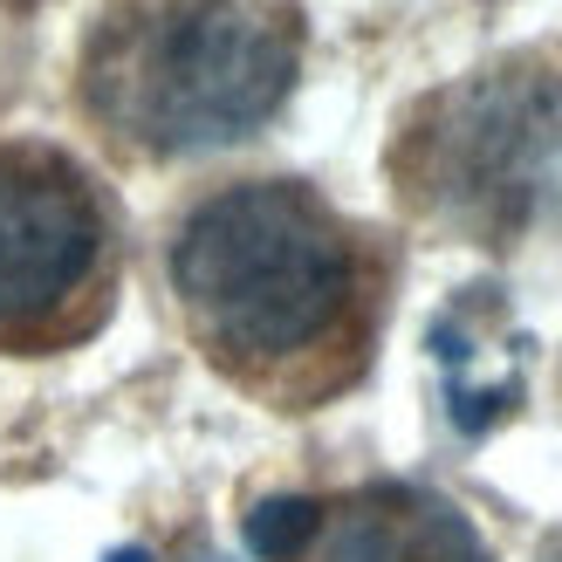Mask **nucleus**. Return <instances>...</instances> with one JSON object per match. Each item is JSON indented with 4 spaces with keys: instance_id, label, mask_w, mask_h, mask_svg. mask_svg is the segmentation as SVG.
Returning <instances> with one entry per match:
<instances>
[{
    "instance_id": "obj_1",
    "label": "nucleus",
    "mask_w": 562,
    "mask_h": 562,
    "mask_svg": "<svg viewBox=\"0 0 562 562\" xmlns=\"http://www.w3.org/2000/svg\"><path fill=\"white\" fill-rule=\"evenodd\" d=\"M289 90L295 27L261 0H110L82 42L90 117L151 158L234 145Z\"/></svg>"
},
{
    "instance_id": "obj_2",
    "label": "nucleus",
    "mask_w": 562,
    "mask_h": 562,
    "mask_svg": "<svg viewBox=\"0 0 562 562\" xmlns=\"http://www.w3.org/2000/svg\"><path fill=\"white\" fill-rule=\"evenodd\" d=\"M172 289L227 357H295L350 308L357 268L336 213L295 179L227 186L186 213Z\"/></svg>"
},
{
    "instance_id": "obj_3",
    "label": "nucleus",
    "mask_w": 562,
    "mask_h": 562,
    "mask_svg": "<svg viewBox=\"0 0 562 562\" xmlns=\"http://www.w3.org/2000/svg\"><path fill=\"white\" fill-rule=\"evenodd\" d=\"M398 192L467 240H521L562 206V82L494 63L432 90L391 151Z\"/></svg>"
},
{
    "instance_id": "obj_4",
    "label": "nucleus",
    "mask_w": 562,
    "mask_h": 562,
    "mask_svg": "<svg viewBox=\"0 0 562 562\" xmlns=\"http://www.w3.org/2000/svg\"><path fill=\"white\" fill-rule=\"evenodd\" d=\"M103 255L90 179L55 151L0 145V336L63 308Z\"/></svg>"
},
{
    "instance_id": "obj_5",
    "label": "nucleus",
    "mask_w": 562,
    "mask_h": 562,
    "mask_svg": "<svg viewBox=\"0 0 562 562\" xmlns=\"http://www.w3.org/2000/svg\"><path fill=\"white\" fill-rule=\"evenodd\" d=\"M323 562H494L446 494L432 487H363L336 515H323Z\"/></svg>"
},
{
    "instance_id": "obj_6",
    "label": "nucleus",
    "mask_w": 562,
    "mask_h": 562,
    "mask_svg": "<svg viewBox=\"0 0 562 562\" xmlns=\"http://www.w3.org/2000/svg\"><path fill=\"white\" fill-rule=\"evenodd\" d=\"M426 344L446 371V412L460 432H487L494 418H508L521 405V371H494L487 336H481V302H453L426 329Z\"/></svg>"
},
{
    "instance_id": "obj_7",
    "label": "nucleus",
    "mask_w": 562,
    "mask_h": 562,
    "mask_svg": "<svg viewBox=\"0 0 562 562\" xmlns=\"http://www.w3.org/2000/svg\"><path fill=\"white\" fill-rule=\"evenodd\" d=\"M323 501H308V494H274V501H261L255 515H247V549H255L261 562H302L308 549H316V536H323Z\"/></svg>"
},
{
    "instance_id": "obj_8",
    "label": "nucleus",
    "mask_w": 562,
    "mask_h": 562,
    "mask_svg": "<svg viewBox=\"0 0 562 562\" xmlns=\"http://www.w3.org/2000/svg\"><path fill=\"white\" fill-rule=\"evenodd\" d=\"M103 562H151V555H145V549H110Z\"/></svg>"
},
{
    "instance_id": "obj_9",
    "label": "nucleus",
    "mask_w": 562,
    "mask_h": 562,
    "mask_svg": "<svg viewBox=\"0 0 562 562\" xmlns=\"http://www.w3.org/2000/svg\"><path fill=\"white\" fill-rule=\"evenodd\" d=\"M549 562H562V555H549Z\"/></svg>"
}]
</instances>
